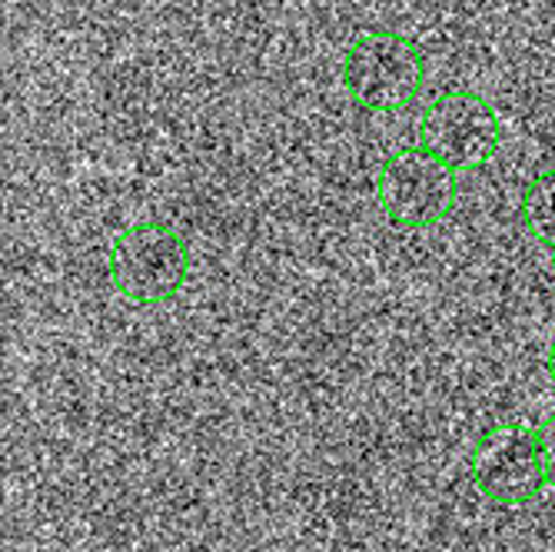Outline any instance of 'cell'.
I'll use <instances>...</instances> for the list:
<instances>
[{"instance_id": "3", "label": "cell", "mask_w": 555, "mask_h": 552, "mask_svg": "<svg viewBox=\"0 0 555 552\" xmlns=\"http://www.w3.org/2000/svg\"><path fill=\"white\" fill-rule=\"evenodd\" d=\"M420 146L452 170H479L502 150V120L486 97L473 90H446L420 117Z\"/></svg>"}, {"instance_id": "2", "label": "cell", "mask_w": 555, "mask_h": 552, "mask_svg": "<svg viewBox=\"0 0 555 552\" xmlns=\"http://www.w3.org/2000/svg\"><path fill=\"white\" fill-rule=\"evenodd\" d=\"M111 280L133 304H167L190 277V246L167 223H133L111 246Z\"/></svg>"}, {"instance_id": "4", "label": "cell", "mask_w": 555, "mask_h": 552, "mask_svg": "<svg viewBox=\"0 0 555 552\" xmlns=\"http://www.w3.org/2000/svg\"><path fill=\"white\" fill-rule=\"evenodd\" d=\"M456 170L426 146H402L379 170V207L402 230H429L456 207Z\"/></svg>"}, {"instance_id": "5", "label": "cell", "mask_w": 555, "mask_h": 552, "mask_svg": "<svg viewBox=\"0 0 555 552\" xmlns=\"http://www.w3.org/2000/svg\"><path fill=\"white\" fill-rule=\"evenodd\" d=\"M469 479L495 506H529L548 483L535 429L522 423L486 429L469 453Z\"/></svg>"}, {"instance_id": "6", "label": "cell", "mask_w": 555, "mask_h": 552, "mask_svg": "<svg viewBox=\"0 0 555 552\" xmlns=\"http://www.w3.org/2000/svg\"><path fill=\"white\" fill-rule=\"evenodd\" d=\"M519 214L526 230L539 240L555 246V170L539 174L519 200Z\"/></svg>"}, {"instance_id": "1", "label": "cell", "mask_w": 555, "mask_h": 552, "mask_svg": "<svg viewBox=\"0 0 555 552\" xmlns=\"http://www.w3.org/2000/svg\"><path fill=\"white\" fill-rule=\"evenodd\" d=\"M426 84V57L413 37L389 30V27H370L352 37L343 57V87L352 97V104L389 114L406 111L420 97Z\"/></svg>"}, {"instance_id": "7", "label": "cell", "mask_w": 555, "mask_h": 552, "mask_svg": "<svg viewBox=\"0 0 555 552\" xmlns=\"http://www.w3.org/2000/svg\"><path fill=\"white\" fill-rule=\"evenodd\" d=\"M535 439H539V453H542V463H545V476L555 486V413L535 429Z\"/></svg>"}, {"instance_id": "8", "label": "cell", "mask_w": 555, "mask_h": 552, "mask_svg": "<svg viewBox=\"0 0 555 552\" xmlns=\"http://www.w3.org/2000/svg\"><path fill=\"white\" fill-rule=\"evenodd\" d=\"M545 373H548V380L555 383V336H552V343H548V349H545Z\"/></svg>"}, {"instance_id": "9", "label": "cell", "mask_w": 555, "mask_h": 552, "mask_svg": "<svg viewBox=\"0 0 555 552\" xmlns=\"http://www.w3.org/2000/svg\"><path fill=\"white\" fill-rule=\"evenodd\" d=\"M552 277H555V246H552Z\"/></svg>"}]
</instances>
